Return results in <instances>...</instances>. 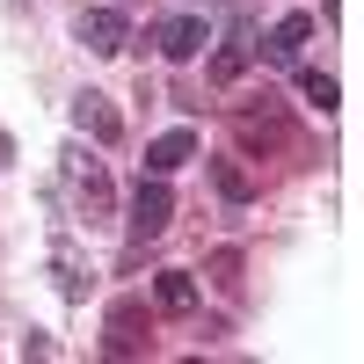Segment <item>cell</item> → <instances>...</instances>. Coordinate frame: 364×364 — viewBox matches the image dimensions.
Segmentation results:
<instances>
[{
    "instance_id": "1",
    "label": "cell",
    "mask_w": 364,
    "mask_h": 364,
    "mask_svg": "<svg viewBox=\"0 0 364 364\" xmlns=\"http://www.w3.org/2000/svg\"><path fill=\"white\" fill-rule=\"evenodd\" d=\"M233 132H240V146H248V154H277V146H291L284 102H269V95H262V109H240V117H233Z\"/></svg>"
},
{
    "instance_id": "2",
    "label": "cell",
    "mask_w": 364,
    "mask_h": 364,
    "mask_svg": "<svg viewBox=\"0 0 364 364\" xmlns=\"http://www.w3.org/2000/svg\"><path fill=\"white\" fill-rule=\"evenodd\" d=\"M168 219H175V190H168V175H146L139 197H132V240L168 233Z\"/></svg>"
},
{
    "instance_id": "3",
    "label": "cell",
    "mask_w": 364,
    "mask_h": 364,
    "mask_svg": "<svg viewBox=\"0 0 364 364\" xmlns=\"http://www.w3.org/2000/svg\"><path fill=\"white\" fill-rule=\"evenodd\" d=\"M102 350H109V357H146V350H154V328H146V306H139V299H124V306L109 314Z\"/></svg>"
},
{
    "instance_id": "4",
    "label": "cell",
    "mask_w": 364,
    "mask_h": 364,
    "mask_svg": "<svg viewBox=\"0 0 364 364\" xmlns=\"http://www.w3.org/2000/svg\"><path fill=\"white\" fill-rule=\"evenodd\" d=\"M80 44L95 51V58H109V51L132 44V29H124V15H117V8H87V15H80Z\"/></svg>"
},
{
    "instance_id": "5",
    "label": "cell",
    "mask_w": 364,
    "mask_h": 364,
    "mask_svg": "<svg viewBox=\"0 0 364 364\" xmlns=\"http://www.w3.org/2000/svg\"><path fill=\"white\" fill-rule=\"evenodd\" d=\"M154 44H161V58H197L211 37H204V22H197V15H168V22L154 29Z\"/></svg>"
},
{
    "instance_id": "6",
    "label": "cell",
    "mask_w": 364,
    "mask_h": 364,
    "mask_svg": "<svg viewBox=\"0 0 364 364\" xmlns=\"http://www.w3.org/2000/svg\"><path fill=\"white\" fill-rule=\"evenodd\" d=\"M248 66H255V37H248V22H233L226 44H219V58H211V80H240Z\"/></svg>"
},
{
    "instance_id": "7",
    "label": "cell",
    "mask_w": 364,
    "mask_h": 364,
    "mask_svg": "<svg viewBox=\"0 0 364 364\" xmlns=\"http://www.w3.org/2000/svg\"><path fill=\"white\" fill-rule=\"evenodd\" d=\"M306 37H314V15H284V22L269 29V37H262V58H269V66H291Z\"/></svg>"
},
{
    "instance_id": "8",
    "label": "cell",
    "mask_w": 364,
    "mask_h": 364,
    "mask_svg": "<svg viewBox=\"0 0 364 364\" xmlns=\"http://www.w3.org/2000/svg\"><path fill=\"white\" fill-rule=\"evenodd\" d=\"M182 161H197V132H168L146 146V175H175Z\"/></svg>"
},
{
    "instance_id": "9",
    "label": "cell",
    "mask_w": 364,
    "mask_h": 364,
    "mask_svg": "<svg viewBox=\"0 0 364 364\" xmlns=\"http://www.w3.org/2000/svg\"><path fill=\"white\" fill-rule=\"evenodd\" d=\"M73 190H80V204H87V219H102V211H109V175H102V161H73Z\"/></svg>"
},
{
    "instance_id": "10",
    "label": "cell",
    "mask_w": 364,
    "mask_h": 364,
    "mask_svg": "<svg viewBox=\"0 0 364 364\" xmlns=\"http://www.w3.org/2000/svg\"><path fill=\"white\" fill-rule=\"evenodd\" d=\"M73 124H80V132H95V139L109 146V139H117V109H109L102 95H80V102H73Z\"/></svg>"
},
{
    "instance_id": "11",
    "label": "cell",
    "mask_w": 364,
    "mask_h": 364,
    "mask_svg": "<svg viewBox=\"0 0 364 364\" xmlns=\"http://www.w3.org/2000/svg\"><path fill=\"white\" fill-rule=\"evenodd\" d=\"M154 291H161V306H168V314H190V306H197V277H190V269H161V284H154Z\"/></svg>"
},
{
    "instance_id": "12",
    "label": "cell",
    "mask_w": 364,
    "mask_h": 364,
    "mask_svg": "<svg viewBox=\"0 0 364 364\" xmlns=\"http://www.w3.org/2000/svg\"><path fill=\"white\" fill-rule=\"evenodd\" d=\"M299 95H306L314 109H336V80L328 73H299Z\"/></svg>"
},
{
    "instance_id": "13",
    "label": "cell",
    "mask_w": 364,
    "mask_h": 364,
    "mask_svg": "<svg viewBox=\"0 0 364 364\" xmlns=\"http://www.w3.org/2000/svg\"><path fill=\"white\" fill-rule=\"evenodd\" d=\"M219 190H226V197H248L255 182H248V168H233V161H219Z\"/></svg>"
}]
</instances>
